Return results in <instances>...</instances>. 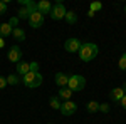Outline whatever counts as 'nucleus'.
<instances>
[{"label": "nucleus", "mask_w": 126, "mask_h": 124, "mask_svg": "<svg viewBox=\"0 0 126 124\" xmlns=\"http://www.w3.org/2000/svg\"><path fill=\"white\" fill-rule=\"evenodd\" d=\"M19 82H20L19 76H14V74H10V76L7 77V84H10V86H17Z\"/></svg>", "instance_id": "19"}, {"label": "nucleus", "mask_w": 126, "mask_h": 124, "mask_svg": "<svg viewBox=\"0 0 126 124\" xmlns=\"http://www.w3.org/2000/svg\"><path fill=\"white\" fill-rule=\"evenodd\" d=\"M71 96H72V91H71L69 87H61V89H59V94H57L59 99H64V101H71Z\"/></svg>", "instance_id": "12"}, {"label": "nucleus", "mask_w": 126, "mask_h": 124, "mask_svg": "<svg viewBox=\"0 0 126 124\" xmlns=\"http://www.w3.org/2000/svg\"><path fill=\"white\" fill-rule=\"evenodd\" d=\"M67 87L72 91V92H81L84 87H86V79L79 74H74V76L69 77L67 81Z\"/></svg>", "instance_id": "3"}, {"label": "nucleus", "mask_w": 126, "mask_h": 124, "mask_svg": "<svg viewBox=\"0 0 126 124\" xmlns=\"http://www.w3.org/2000/svg\"><path fill=\"white\" fill-rule=\"evenodd\" d=\"M101 9H103V3H101V2H93V3H91V9H89V10L97 12V10H101Z\"/></svg>", "instance_id": "21"}, {"label": "nucleus", "mask_w": 126, "mask_h": 124, "mask_svg": "<svg viewBox=\"0 0 126 124\" xmlns=\"http://www.w3.org/2000/svg\"><path fill=\"white\" fill-rule=\"evenodd\" d=\"M56 84H57L59 87H67V81H69V77L64 74V72H57L56 74Z\"/></svg>", "instance_id": "11"}, {"label": "nucleus", "mask_w": 126, "mask_h": 124, "mask_svg": "<svg viewBox=\"0 0 126 124\" xmlns=\"http://www.w3.org/2000/svg\"><path fill=\"white\" fill-rule=\"evenodd\" d=\"M49 124H52V123H49Z\"/></svg>", "instance_id": "30"}, {"label": "nucleus", "mask_w": 126, "mask_h": 124, "mask_svg": "<svg viewBox=\"0 0 126 124\" xmlns=\"http://www.w3.org/2000/svg\"><path fill=\"white\" fill-rule=\"evenodd\" d=\"M118 66H119V69H121V70H126V54H123V55H121L119 62H118Z\"/></svg>", "instance_id": "20"}, {"label": "nucleus", "mask_w": 126, "mask_h": 124, "mask_svg": "<svg viewBox=\"0 0 126 124\" xmlns=\"http://www.w3.org/2000/svg\"><path fill=\"white\" fill-rule=\"evenodd\" d=\"M12 35H14L15 40H19V42H24L25 40V32H24V29H20V27L12 30Z\"/></svg>", "instance_id": "15"}, {"label": "nucleus", "mask_w": 126, "mask_h": 124, "mask_svg": "<svg viewBox=\"0 0 126 124\" xmlns=\"http://www.w3.org/2000/svg\"><path fill=\"white\" fill-rule=\"evenodd\" d=\"M109 109H111V107H109L106 102H104V104H99V111H101V112H109Z\"/></svg>", "instance_id": "23"}, {"label": "nucleus", "mask_w": 126, "mask_h": 124, "mask_svg": "<svg viewBox=\"0 0 126 124\" xmlns=\"http://www.w3.org/2000/svg\"><path fill=\"white\" fill-rule=\"evenodd\" d=\"M119 102H121V107H123V109H126V94L123 96V99H121Z\"/></svg>", "instance_id": "27"}, {"label": "nucleus", "mask_w": 126, "mask_h": 124, "mask_svg": "<svg viewBox=\"0 0 126 124\" xmlns=\"http://www.w3.org/2000/svg\"><path fill=\"white\" fill-rule=\"evenodd\" d=\"M17 24H19V17H12V19L9 20V25L12 29H17Z\"/></svg>", "instance_id": "22"}, {"label": "nucleus", "mask_w": 126, "mask_h": 124, "mask_svg": "<svg viewBox=\"0 0 126 124\" xmlns=\"http://www.w3.org/2000/svg\"><path fill=\"white\" fill-rule=\"evenodd\" d=\"M20 59H22V50H20L19 45H14V47L9 50V60L14 62V64H19Z\"/></svg>", "instance_id": "8"}, {"label": "nucleus", "mask_w": 126, "mask_h": 124, "mask_svg": "<svg viewBox=\"0 0 126 124\" xmlns=\"http://www.w3.org/2000/svg\"><path fill=\"white\" fill-rule=\"evenodd\" d=\"M37 5V12H40L42 15H46V14H50V10H52V3L47 2V0H40L35 3Z\"/></svg>", "instance_id": "9"}, {"label": "nucleus", "mask_w": 126, "mask_h": 124, "mask_svg": "<svg viewBox=\"0 0 126 124\" xmlns=\"http://www.w3.org/2000/svg\"><path fill=\"white\" fill-rule=\"evenodd\" d=\"M64 49H66L67 52H79V49H81V40L76 39V37L67 39V40L64 42Z\"/></svg>", "instance_id": "7"}, {"label": "nucleus", "mask_w": 126, "mask_h": 124, "mask_svg": "<svg viewBox=\"0 0 126 124\" xmlns=\"http://www.w3.org/2000/svg\"><path fill=\"white\" fill-rule=\"evenodd\" d=\"M27 72H30V64H27V62H19L17 64V74L19 76H25Z\"/></svg>", "instance_id": "14"}, {"label": "nucleus", "mask_w": 126, "mask_h": 124, "mask_svg": "<svg viewBox=\"0 0 126 124\" xmlns=\"http://www.w3.org/2000/svg\"><path fill=\"white\" fill-rule=\"evenodd\" d=\"M123 96H125V91H123L121 87H114V89H111V92H109L111 101H114V102H119V101L123 99Z\"/></svg>", "instance_id": "10"}, {"label": "nucleus", "mask_w": 126, "mask_h": 124, "mask_svg": "<svg viewBox=\"0 0 126 124\" xmlns=\"http://www.w3.org/2000/svg\"><path fill=\"white\" fill-rule=\"evenodd\" d=\"M64 19L67 20V24H71V25H74L76 22H78V15L72 12V10H69V12H66V17Z\"/></svg>", "instance_id": "17"}, {"label": "nucleus", "mask_w": 126, "mask_h": 124, "mask_svg": "<svg viewBox=\"0 0 126 124\" xmlns=\"http://www.w3.org/2000/svg\"><path fill=\"white\" fill-rule=\"evenodd\" d=\"M22 82L29 89H35L42 84V74L40 72H27L25 76H22Z\"/></svg>", "instance_id": "2"}, {"label": "nucleus", "mask_w": 126, "mask_h": 124, "mask_svg": "<svg viewBox=\"0 0 126 124\" xmlns=\"http://www.w3.org/2000/svg\"><path fill=\"white\" fill-rule=\"evenodd\" d=\"M12 27L9 25V22H5V24H0V37H9V35H12Z\"/></svg>", "instance_id": "13"}, {"label": "nucleus", "mask_w": 126, "mask_h": 124, "mask_svg": "<svg viewBox=\"0 0 126 124\" xmlns=\"http://www.w3.org/2000/svg\"><path fill=\"white\" fill-rule=\"evenodd\" d=\"M97 52H99V49H97L96 44L84 42V44H81V49H79V57L82 62H91L97 55Z\"/></svg>", "instance_id": "1"}, {"label": "nucleus", "mask_w": 126, "mask_h": 124, "mask_svg": "<svg viewBox=\"0 0 126 124\" xmlns=\"http://www.w3.org/2000/svg\"><path fill=\"white\" fill-rule=\"evenodd\" d=\"M29 25L32 29H40L44 25V15L40 12H37V10H34L29 17Z\"/></svg>", "instance_id": "5"}, {"label": "nucleus", "mask_w": 126, "mask_h": 124, "mask_svg": "<svg viewBox=\"0 0 126 124\" xmlns=\"http://www.w3.org/2000/svg\"><path fill=\"white\" fill-rule=\"evenodd\" d=\"M3 45H5V40H3V39H2V37H0V49H2V47H3Z\"/></svg>", "instance_id": "28"}, {"label": "nucleus", "mask_w": 126, "mask_h": 124, "mask_svg": "<svg viewBox=\"0 0 126 124\" xmlns=\"http://www.w3.org/2000/svg\"><path fill=\"white\" fill-rule=\"evenodd\" d=\"M49 104H50V107H52V109H61V104H62V102H61V101H59V97H54V96H52V97H50V99H49Z\"/></svg>", "instance_id": "18"}, {"label": "nucleus", "mask_w": 126, "mask_h": 124, "mask_svg": "<svg viewBox=\"0 0 126 124\" xmlns=\"http://www.w3.org/2000/svg\"><path fill=\"white\" fill-rule=\"evenodd\" d=\"M62 116H72L76 111H78V104L74 102V101H64L62 104H61V109H59Z\"/></svg>", "instance_id": "6"}, {"label": "nucleus", "mask_w": 126, "mask_h": 124, "mask_svg": "<svg viewBox=\"0 0 126 124\" xmlns=\"http://www.w3.org/2000/svg\"><path fill=\"white\" fill-rule=\"evenodd\" d=\"M86 111L91 112V114H93V112H97V111H99V102H96V101H89V102L86 104Z\"/></svg>", "instance_id": "16"}, {"label": "nucleus", "mask_w": 126, "mask_h": 124, "mask_svg": "<svg viewBox=\"0 0 126 124\" xmlns=\"http://www.w3.org/2000/svg\"><path fill=\"white\" fill-rule=\"evenodd\" d=\"M5 86H7V77H2V76H0V89H3Z\"/></svg>", "instance_id": "26"}, {"label": "nucleus", "mask_w": 126, "mask_h": 124, "mask_svg": "<svg viewBox=\"0 0 126 124\" xmlns=\"http://www.w3.org/2000/svg\"><path fill=\"white\" fill-rule=\"evenodd\" d=\"M30 72H39V64L37 62H30Z\"/></svg>", "instance_id": "25"}, {"label": "nucleus", "mask_w": 126, "mask_h": 124, "mask_svg": "<svg viewBox=\"0 0 126 124\" xmlns=\"http://www.w3.org/2000/svg\"><path fill=\"white\" fill-rule=\"evenodd\" d=\"M121 89L125 91V94H126V82H125V84H123V87H121Z\"/></svg>", "instance_id": "29"}, {"label": "nucleus", "mask_w": 126, "mask_h": 124, "mask_svg": "<svg viewBox=\"0 0 126 124\" xmlns=\"http://www.w3.org/2000/svg\"><path fill=\"white\" fill-rule=\"evenodd\" d=\"M66 12H67V10H66V7H64V3H62V2H57V3L52 7V10H50L49 15H50L52 20H62L64 17H66Z\"/></svg>", "instance_id": "4"}, {"label": "nucleus", "mask_w": 126, "mask_h": 124, "mask_svg": "<svg viewBox=\"0 0 126 124\" xmlns=\"http://www.w3.org/2000/svg\"><path fill=\"white\" fill-rule=\"evenodd\" d=\"M7 12V2H0V15H3Z\"/></svg>", "instance_id": "24"}]
</instances>
